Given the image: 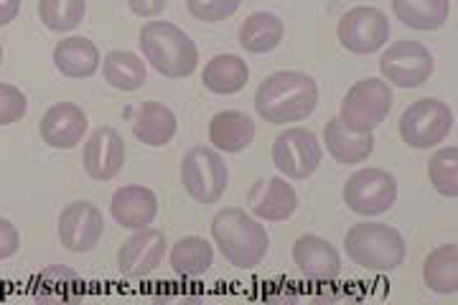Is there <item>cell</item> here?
<instances>
[{"label":"cell","mask_w":458,"mask_h":305,"mask_svg":"<svg viewBox=\"0 0 458 305\" xmlns=\"http://www.w3.org/2000/svg\"><path fill=\"white\" fill-rule=\"evenodd\" d=\"M110 214L125 229H146L158 216V199L146 186H123L113 193Z\"/></svg>","instance_id":"obj_18"},{"label":"cell","mask_w":458,"mask_h":305,"mask_svg":"<svg viewBox=\"0 0 458 305\" xmlns=\"http://www.w3.org/2000/svg\"><path fill=\"white\" fill-rule=\"evenodd\" d=\"M105 81L120 92H135L148 80L146 62L132 51H110L102 62Z\"/></svg>","instance_id":"obj_25"},{"label":"cell","mask_w":458,"mask_h":305,"mask_svg":"<svg viewBox=\"0 0 458 305\" xmlns=\"http://www.w3.org/2000/svg\"><path fill=\"white\" fill-rule=\"evenodd\" d=\"M82 163L87 176L95 181H113L125 165V140L110 125L98 128L84 143Z\"/></svg>","instance_id":"obj_14"},{"label":"cell","mask_w":458,"mask_h":305,"mask_svg":"<svg viewBox=\"0 0 458 305\" xmlns=\"http://www.w3.org/2000/svg\"><path fill=\"white\" fill-rule=\"evenodd\" d=\"M176 114L164 102H143L132 120V135L143 145L150 148H164L176 135Z\"/></svg>","instance_id":"obj_20"},{"label":"cell","mask_w":458,"mask_h":305,"mask_svg":"<svg viewBox=\"0 0 458 305\" xmlns=\"http://www.w3.org/2000/svg\"><path fill=\"white\" fill-rule=\"evenodd\" d=\"M181 183L199 204H216L227 191V163L212 148L197 145L181 161Z\"/></svg>","instance_id":"obj_6"},{"label":"cell","mask_w":458,"mask_h":305,"mask_svg":"<svg viewBox=\"0 0 458 305\" xmlns=\"http://www.w3.org/2000/svg\"><path fill=\"white\" fill-rule=\"evenodd\" d=\"M423 280L438 295H456L458 292V247L441 244L433 250L423 262Z\"/></svg>","instance_id":"obj_27"},{"label":"cell","mask_w":458,"mask_h":305,"mask_svg":"<svg viewBox=\"0 0 458 305\" xmlns=\"http://www.w3.org/2000/svg\"><path fill=\"white\" fill-rule=\"evenodd\" d=\"M212 237L222 258L240 270H255L270 250L265 226L237 207L222 209L214 216Z\"/></svg>","instance_id":"obj_2"},{"label":"cell","mask_w":458,"mask_h":305,"mask_svg":"<svg viewBox=\"0 0 458 305\" xmlns=\"http://www.w3.org/2000/svg\"><path fill=\"white\" fill-rule=\"evenodd\" d=\"M344 247L346 258L367 273H393L408 255L403 234L394 226L379 222H361L352 226L346 232Z\"/></svg>","instance_id":"obj_4"},{"label":"cell","mask_w":458,"mask_h":305,"mask_svg":"<svg viewBox=\"0 0 458 305\" xmlns=\"http://www.w3.org/2000/svg\"><path fill=\"white\" fill-rule=\"evenodd\" d=\"M87 125L89 123H87L82 107H77L72 102H59V105H51L41 117V138L49 148L72 150L82 143Z\"/></svg>","instance_id":"obj_16"},{"label":"cell","mask_w":458,"mask_h":305,"mask_svg":"<svg viewBox=\"0 0 458 305\" xmlns=\"http://www.w3.org/2000/svg\"><path fill=\"white\" fill-rule=\"evenodd\" d=\"M324 150L316 132L306 128H288L273 143V163L291 181H306L321 165Z\"/></svg>","instance_id":"obj_10"},{"label":"cell","mask_w":458,"mask_h":305,"mask_svg":"<svg viewBox=\"0 0 458 305\" xmlns=\"http://www.w3.org/2000/svg\"><path fill=\"white\" fill-rule=\"evenodd\" d=\"M82 277L69 267H49L36 280V298H72L82 292Z\"/></svg>","instance_id":"obj_31"},{"label":"cell","mask_w":458,"mask_h":305,"mask_svg":"<svg viewBox=\"0 0 458 305\" xmlns=\"http://www.w3.org/2000/svg\"><path fill=\"white\" fill-rule=\"evenodd\" d=\"M128 5H131V11L135 16L156 18L164 13L168 0H128Z\"/></svg>","instance_id":"obj_35"},{"label":"cell","mask_w":458,"mask_h":305,"mask_svg":"<svg viewBox=\"0 0 458 305\" xmlns=\"http://www.w3.org/2000/svg\"><path fill=\"white\" fill-rule=\"evenodd\" d=\"M87 13V0H38L41 23L54 33L74 31Z\"/></svg>","instance_id":"obj_29"},{"label":"cell","mask_w":458,"mask_h":305,"mask_svg":"<svg viewBox=\"0 0 458 305\" xmlns=\"http://www.w3.org/2000/svg\"><path fill=\"white\" fill-rule=\"evenodd\" d=\"M393 11L403 26L412 31H438L448 21V0H393Z\"/></svg>","instance_id":"obj_24"},{"label":"cell","mask_w":458,"mask_h":305,"mask_svg":"<svg viewBox=\"0 0 458 305\" xmlns=\"http://www.w3.org/2000/svg\"><path fill=\"white\" fill-rule=\"evenodd\" d=\"M255 140V123L240 110L216 113L209 123V143L222 153H242Z\"/></svg>","instance_id":"obj_21"},{"label":"cell","mask_w":458,"mask_h":305,"mask_svg":"<svg viewBox=\"0 0 458 305\" xmlns=\"http://www.w3.org/2000/svg\"><path fill=\"white\" fill-rule=\"evenodd\" d=\"M18 11H21V0H0V29L16 21Z\"/></svg>","instance_id":"obj_36"},{"label":"cell","mask_w":458,"mask_h":305,"mask_svg":"<svg viewBox=\"0 0 458 305\" xmlns=\"http://www.w3.org/2000/svg\"><path fill=\"white\" fill-rule=\"evenodd\" d=\"M293 262L303 277L316 283H331L342 275V255L328 240L303 234L293 244Z\"/></svg>","instance_id":"obj_15"},{"label":"cell","mask_w":458,"mask_h":305,"mask_svg":"<svg viewBox=\"0 0 458 305\" xmlns=\"http://www.w3.org/2000/svg\"><path fill=\"white\" fill-rule=\"evenodd\" d=\"M201 81L212 95H237V92L245 89L247 81H250V66L237 54H219V56H214L212 62H207Z\"/></svg>","instance_id":"obj_23"},{"label":"cell","mask_w":458,"mask_h":305,"mask_svg":"<svg viewBox=\"0 0 458 305\" xmlns=\"http://www.w3.org/2000/svg\"><path fill=\"white\" fill-rule=\"evenodd\" d=\"M105 234L102 211L89 201H72L59 216V240L69 252H92Z\"/></svg>","instance_id":"obj_13"},{"label":"cell","mask_w":458,"mask_h":305,"mask_svg":"<svg viewBox=\"0 0 458 305\" xmlns=\"http://www.w3.org/2000/svg\"><path fill=\"white\" fill-rule=\"evenodd\" d=\"M285 26L276 13H252L245 23L240 26V47L247 54H267L273 48L280 47Z\"/></svg>","instance_id":"obj_26"},{"label":"cell","mask_w":458,"mask_h":305,"mask_svg":"<svg viewBox=\"0 0 458 305\" xmlns=\"http://www.w3.org/2000/svg\"><path fill=\"white\" fill-rule=\"evenodd\" d=\"M140 48L146 62L168 80L191 77L199 66V48L191 36L168 21H148L140 29Z\"/></svg>","instance_id":"obj_3"},{"label":"cell","mask_w":458,"mask_h":305,"mask_svg":"<svg viewBox=\"0 0 458 305\" xmlns=\"http://www.w3.org/2000/svg\"><path fill=\"white\" fill-rule=\"evenodd\" d=\"M18 247H21V234H18V229L11 225L8 219L0 216V259L13 258L18 252Z\"/></svg>","instance_id":"obj_34"},{"label":"cell","mask_w":458,"mask_h":305,"mask_svg":"<svg viewBox=\"0 0 458 305\" xmlns=\"http://www.w3.org/2000/svg\"><path fill=\"white\" fill-rule=\"evenodd\" d=\"M393 110V89L385 80L357 81L342 102L339 120L346 130L352 132H375Z\"/></svg>","instance_id":"obj_5"},{"label":"cell","mask_w":458,"mask_h":305,"mask_svg":"<svg viewBox=\"0 0 458 305\" xmlns=\"http://www.w3.org/2000/svg\"><path fill=\"white\" fill-rule=\"evenodd\" d=\"M214 265L212 244L201 237H183L171 250V267L181 277H201Z\"/></svg>","instance_id":"obj_28"},{"label":"cell","mask_w":458,"mask_h":305,"mask_svg":"<svg viewBox=\"0 0 458 305\" xmlns=\"http://www.w3.org/2000/svg\"><path fill=\"white\" fill-rule=\"evenodd\" d=\"M165 247H168V241H165L164 232L153 229V226L135 229V234L123 241V247L117 252L120 273L131 280H143L164 265Z\"/></svg>","instance_id":"obj_12"},{"label":"cell","mask_w":458,"mask_h":305,"mask_svg":"<svg viewBox=\"0 0 458 305\" xmlns=\"http://www.w3.org/2000/svg\"><path fill=\"white\" fill-rule=\"evenodd\" d=\"M189 13L204 23H222L237 13L242 0H186Z\"/></svg>","instance_id":"obj_32"},{"label":"cell","mask_w":458,"mask_h":305,"mask_svg":"<svg viewBox=\"0 0 458 305\" xmlns=\"http://www.w3.org/2000/svg\"><path fill=\"white\" fill-rule=\"evenodd\" d=\"M339 41L349 54L369 56L387 44L390 38V21L375 5H357L346 11L339 21Z\"/></svg>","instance_id":"obj_11"},{"label":"cell","mask_w":458,"mask_h":305,"mask_svg":"<svg viewBox=\"0 0 458 305\" xmlns=\"http://www.w3.org/2000/svg\"><path fill=\"white\" fill-rule=\"evenodd\" d=\"M0 62H3V47H0Z\"/></svg>","instance_id":"obj_37"},{"label":"cell","mask_w":458,"mask_h":305,"mask_svg":"<svg viewBox=\"0 0 458 305\" xmlns=\"http://www.w3.org/2000/svg\"><path fill=\"white\" fill-rule=\"evenodd\" d=\"M318 105V84L306 72H276L255 92V110L270 125L301 123Z\"/></svg>","instance_id":"obj_1"},{"label":"cell","mask_w":458,"mask_h":305,"mask_svg":"<svg viewBox=\"0 0 458 305\" xmlns=\"http://www.w3.org/2000/svg\"><path fill=\"white\" fill-rule=\"evenodd\" d=\"M428 176L433 189L445 196V199H456L458 196V148H443L438 150L430 163H428Z\"/></svg>","instance_id":"obj_30"},{"label":"cell","mask_w":458,"mask_h":305,"mask_svg":"<svg viewBox=\"0 0 458 305\" xmlns=\"http://www.w3.org/2000/svg\"><path fill=\"white\" fill-rule=\"evenodd\" d=\"M250 209L255 219L262 222H285L298 209V196L285 178L276 176L270 181H258L250 191Z\"/></svg>","instance_id":"obj_17"},{"label":"cell","mask_w":458,"mask_h":305,"mask_svg":"<svg viewBox=\"0 0 458 305\" xmlns=\"http://www.w3.org/2000/svg\"><path fill=\"white\" fill-rule=\"evenodd\" d=\"M54 66L69 80H87L99 69V48L84 36H69L54 48Z\"/></svg>","instance_id":"obj_22"},{"label":"cell","mask_w":458,"mask_h":305,"mask_svg":"<svg viewBox=\"0 0 458 305\" xmlns=\"http://www.w3.org/2000/svg\"><path fill=\"white\" fill-rule=\"evenodd\" d=\"M436 69L433 54L423 47L420 41H394L393 47L379 56V72L387 80V84L403 87V89H415L423 87Z\"/></svg>","instance_id":"obj_9"},{"label":"cell","mask_w":458,"mask_h":305,"mask_svg":"<svg viewBox=\"0 0 458 305\" xmlns=\"http://www.w3.org/2000/svg\"><path fill=\"white\" fill-rule=\"evenodd\" d=\"M451 130H454V113L448 110L445 102L436 97L412 102L400 117V138L415 150L436 148L451 135Z\"/></svg>","instance_id":"obj_7"},{"label":"cell","mask_w":458,"mask_h":305,"mask_svg":"<svg viewBox=\"0 0 458 305\" xmlns=\"http://www.w3.org/2000/svg\"><path fill=\"white\" fill-rule=\"evenodd\" d=\"M26 113H29L26 95L13 84L0 81V125H13L18 120H23Z\"/></svg>","instance_id":"obj_33"},{"label":"cell","mask_w":458,"mask_h":305,"mask_svg":"<svg viewBox=\"0 0 458 305\" xmlns=\"http://www.w3.org/2000/svg\"><path fill=\"white\" fill-rule=\"evenodd\" d=\"M397 201V181L385 168H364L344 183V204L360 216H379Z\"/></svg>","instance_id":"obj_8"},{"label":"cell","mask_w":458,"mask_h":305,"mask_svg":"<svg viewBox=\"0 0 458 305\" xmlns=\"http://www.w3.org/2000/svg\"><path fill=\"white\" fill-rule=\"evenodd\" d=\"M324 143L328 156L342 165L364 163L375 153V132H352L342 125L339 117L328 120L324 128Z\"/></svg>","instance_id":"obj_19"}]
</instances>
